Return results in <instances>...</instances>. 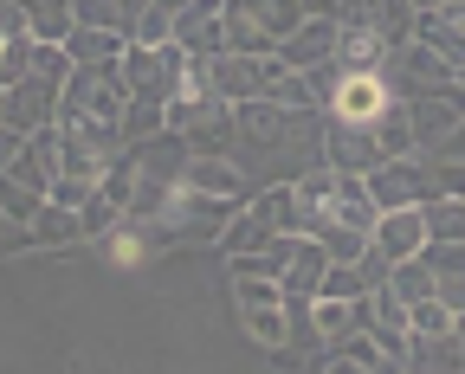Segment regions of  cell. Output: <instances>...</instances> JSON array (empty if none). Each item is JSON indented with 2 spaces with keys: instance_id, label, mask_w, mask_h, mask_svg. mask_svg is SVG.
Returning a JSON list of instances; mask_svg holds the SVG:
<instances>
[{
  "instance_id": "1",
  "label": "cell",
  "mask_w": 465,
  "mask_h": 374,
  "mask_svg": "<svg viewBox=\"0 0 465 374\" xmlns=\"http://www.w3.org/2000/svg\"><path fill=\"white\" fill-rule=\"evenodd\" d=\"M304 0H226V20H220V52H252V58H272L291 33L304 26Z\"/></svg>"
},
{
  "instance_id": "2",
  "label": "cell",
  "mask_w": 465,
  "mask_h": 374,
  "mask_svg": "<svg viewBox=\"0 0 465 374\" xmlns=\"http://www.w3.org/2000/svg\"><path fill=\"white\" fill-rule=\"evenodd\" d=\"M124 58L116 65H72L65 91H58V123H124Z\"/></svg>"
},
{
  "instance_id": "3",
  "label": "cell",
  "mask_w": 465,
  "mask_h": 374,
  "mask_svg": "<svg viewBox=\"0 0 465 374\" xmlns=\"http://www.w3.org/2000/svg\"><path fill=\"white\" fill-rule=\"evenodd\" d=\"M232 213H240V201H226V194H201V187H182V194L168 201V213L155 220V239H182V245H220Z\"/></svg>"
},
{
  "instance_id": "4",
  "label": "cell",
  "mask_w": 465,
  "mask_h": 374,
  "mask_svg": "<svg viewBox=\"0 0 465 374\" xmlns=\"http://www.w3.org/2000/svg\"><path fill=\"white\" fill-rule=\"evenodd\" d=\"M323 162L342 168V174H369L381 168V136H375V116L356 123V116H323Z\"/></svg>"
},
{
  "instance_id": "5",
  "label": "cell",
  "mask_w": 465,
  "mask_h": 374,
  "mask_svg": "<svg viewBox=\"0 0 465 374\" xmlns=\"http://www.w3.org/2000/svg\"><path fill=\"white\" fill-rule=\"evenodd\" d=\"M272 259H278L284 297H317V290H323V271H330L323 239H311V232H284V239H272Z\"/></svg>"
},
{
  "instance_id": "6",
  "label": "cell",
  "mask_w": 465,
  "mask_h": 374,
  "mask_svg": "<svg viewBox=\"0 0 465 374\" xmlns=\"http://www.w3.org/2000/svg\"><path fill=\"white\" fill-rule=\"evenodd\" d=\"M407 123H414V143H420V149H440V143L459 130V123H465V84L407 97Z\"/></svg>"
},
{
  "instance_id": "7",
  "label": "cell",
  "mask_w": 465,
  "mask_h": 374,
  "mask_svg": "<svg viewBox=\"0 0 465 374\" xmlns=\"http://www.w3.org/2000/svg\"><path fill=\"white\" fill-rule=\"evenodd\" d=\"M362 181H369V201H375L381 213H394V207H420V201H427V162H420V155L381 162V168H369Z\"/></svg>"
},
{
  "instance_id": "8",
  "label": "cell",
  "mask_w": 465,
  "mask_h": 374,
  "mask_svg": "<svg viewBox=\"0 0 465 374\" xmlns=\"http://www.w3.org/2000/svg\"><path fill=\"white\" fill-rule=\"evenodd\" d=\"M58 78H20V84H7V130H20V136H33V130H45V123H58Z\"/></svg>"
},
{
  "instance_id": "9",
  "label": "cell",
  "mask_w": 465,
  "mask_h": 374,
  "mask_svg": "<svg viewBox=\"0 0 465 374\" xmlns=\"http://www.w3.org/2000/svg\"><path fill=\"white\" fill-rule=\"evenodd\" d=\"M336 65H342V58H336ZM388 103H394V97H388L381 72H349V65H342V78H336L323 116H356V123H369V116H381Z\"/></svg>"
},
{
  "instance_id": "10",
  "label": "cell",
  "mask_w": 465,
  "mask_h": 374,
  "mask_svg": "<svg viewBox=\"0 0 465 374\" xmlns=\"http://www.w3.org/2000/svg\"><path fill=\"white\" fill-rule=\"evenodd\" d=\"M220 20H226V0H188V7H174V45L182 52H201V58H213L226 39H220Z\"/></svg>"
},
{
  "instance_id": "11",
  "label": "cell",
  "mask_w": 465,
  "mask_h": 374,
  "mask_svg": "<svg viewBox=\"0 0 465 374\" xmlns=\"http://www.w3.org/2000/svg\"><path fill=\"white\" fill-rule=\"evenodd\" d=\"M336 20H323V14H304V26L298 33H291L272 58H278V65H291V72H311V65H323V58H336Z\"/></svg>"
},
{
  "instance_id": "12",
  "label": "cell",
  "mask_w": 465,
  "mask_h": 374,
  "mask_svg": "<svg viewBox=\"0 0 465 374\" xmlns=\"http://www.w3.org/2000/svg\"><path fill=\"white\" fill-rule=\"evenodd\" d=\"M182 187H201V194H226V201H252V181H246V168L232 162V155H188V174H182Z\"/></svg>"
},
{
  "instance_id": "13",
  "label": "cell",
  "mask_w": 465,
  "mask_h": 374,
  "mask_svg": "<svg viewBox=\"0 0 465 374\" xmlns=\"http://www.w3.org/2000/svg\"><path fill=\"white\" fill-rule=\"evenodd\" d=\"M14 181H26L33 194H52V181H58V123H45V130H33L7 168Z\"/></svg>"
},
{
  "instance_id": "14",
  "label": "cell",
  "mask_w": 465,
  "mask_h": 374,
  "mask_svg": "<svg viewBox=\"0 0 465 374\" xmlns=\"http://www.w3.org/2000/svg\"><path fill=\"white\" fill-rule=\"evenodd\" d=\"M369 245H375V252H388L394 265H401V259H414L420 245H427V220H420V207H394V213H381L375 232H369Z\"/></svg>"
},
{
  "instance_id": "15",
  "label": "cell",
  "mask_w": 465,
  "mask_h": 374,
  "mask_svg": "<svg viewBox=\"0 0 465 374\" xmlns=\"http://www.w3.org/2000/svg\"><path fill=\"white\" fill-rule=\"evenodd\" d=\"M213 84H220L226 103H252L265 91V58H252V52H213Z\"/></svg>"
},
{
  "instance_id": "16",
  "label": "cell",
  "mask_w": 465,
  "mask_h": 374,
  "mask_svg": "<svg viewBox=\"0 0 465 374\" xmlns=\"http://www.w3.org/2000/svg\"><path fill=\"white\" fill-rule=\"evenodd\" d=\"M58 45H65V58H72V65H116L130 39H124V33H110V26H72Z\"/></svg>"
},
{
  "instance_id": "17",
  "label": "cell",
  "mask_w": 465,
  "mask_h": 374,
  "mask_svg": "<svg viewBox=\"0 0 465 374\" xmlns=\"http://www.w3.org/2000/svg\"><path fill=\"white\" fill-rule=\"evenodd\" d=\"M155 226H143V220H116L110 232H104V252H110V265H149V252H155Z\"/></svg>"
},
{
  "instance_id": "18",
  "label": "cell",
  "mask_w": 465,
  "mask_h": 374,
  "mask_svg": "<svg viewBox=\"0 0 465 374\" xmlns=\"http://www.w3.org/2000/svg\"><path fill=\"white\" fill-rule=\"evenodd\" d=\"M26 239L39 245V252H65V245H78V239H84V226H78V213H72V207H52V201H45V207L33 213Z\"/></svg>"
},
{
  "instance_id": "19",
  "label": "cell",
  "mask_w": 465,
  "mask_h": 374,
  "mask_svg": "<svg viewBox=\"0 0 465 374\" xmlns=\"http://www.w3.org/2000/svg\"><path fill=\"white\" fill-rule=\"evenodd\" d=\"M284 349H291V355H317V349H323L317 297H284Z\"/></svg>"
},
{
  "instance_id": "20",
  "label": "cell",
  "mask_w": 465,
  "mask_h": 374,
  "mask_svg": "<svg viewBox=\"0 0 465 374\" xmlns=\"http://www.w3.org/2000/svg\"><path fill=\"white\" fill-rule=\"evenodd\" d=\"M375 220H381V207L369 201V181H362V174H342V187H336V226L375 232Z\"/></svg>"
},
{
  "instance_id": "21",
  "label": "cell",
  "mask_w": 465,
  "mask_h": 374,
  "mask_svg": "<svg viewBox=\"0 0 465 374\" xmlns=\"http://www.w3.org/2000/svg\"><path fill=\"white\" fill-rule=\"evenodd\" d=\"M420 220H427V239L433 245H465V201L433 194V201H420Z\"/></svg>"
},
{
  "instance_id": "22",
  "label": "cell",
  "mask_w": 465,
  "mask_h": 374,
  "mask_svg": "<svg viewBox=\"0 0 465 374\" xmlns=\"http://www.w3.org/2000/svg\"><path fill=\"white\" fill-rule=\"evenodd\" d=\"M168 130V103L162 97H130L124 103V149L130 143H149V136H162Z\"/></svg>"
},
{
  "instance_id": "23",
  "label": "cell",
  "mask_w": 465,
  "mask_h": 374,
  "mask_svg": "<svg viewBox=\"0 0 465 374\" xmlns=\"http://www.w3.org/2000/svg\"><path fill=\"white\" fill-rule=\"evenodd\" d=\"M375 136H381V155H388V162H401V155H420V143H414V123H407V103H388V110L375 116Z\"/></svg>"
},
{
  "instance_id": "24",
  "label": "cell",
  "mask_w": 465,
  "mask_h": 374,
  "mask_svg": "<svg viewBox=\"0 0 465 374\" xmlns=\"http://www.w3.org/2000/svg\"><path fill=\"white\" fill-rule=\"evenodd\" d=\"M33 39H65L72 33V0H20Z\"/></svg>"
},
{
  "instance_id": "25",
  "label": "cell",
  "mask_w": 465,
  "mask_h": 374,
  "mask_svg": "<svg viewBox=\"0 0 465 374\" xmlns=\"http://www.w3.org/2000/svg\"><path fill=\"white\" fill-rule=\"evenodd\" d=\"M45 207V194H33L26 181H14V174H0V213H7V226H33V213Z\"/></svg>"
},
{
  "instance_id": "26",
  "label": "cell",
  "mask_w": 465,
  "mask_h": 374,
  "mask_svg": "<svg viewBox=\"0 0 465 374\" xmlns=\"http://www.w3.org/2000/svg\"><path fill=\"white\" fill-rule=\"evenodd\" d=\"M388 284H394V297H401V303L440 297V290H433V271H427V259H420V252H414V259H401V265L388 271Z\"/></svg>"
},
{
  "instance_id": "27",
  "label": "cell",
  "mask_w": 465,
  "mask_h": 374,
  "mask_svg": "<svg viewBox=\"0 0 465 374\" xmlns=\"http://www.w3.org/2000/svg\"><path fill=\"white\" fill-rule=\"evenodd\" d=\"M452 317L459 310H446V297H420L407 303V336H452Z\"/></svg>"
},
{
  "instance_id": "28",
  "label": "cell",
  "mask_w": 465,
  "mask_h": 374,
  "mask_svg": "<svg viewBox=\"0 0 465 374\" xmlns=\"http://www.w3.org/2000/svg\"><path fill=\"white\" fill-rule=\"evenodd\" d=\"M116 220H124V207H116V201L104 194V187H91V194H84V207H78V226H84V239H104Z\"/></svg>"
},
{
  "instance_id": "29",
  "label": "cell",
  "mask_w": 465,
  "mask_h": 374,
  "mask_svg": "<svg viewBox=\"0 0 465 374\" xmlns=\"http://www.w3.org/2000/svg\"><path fill=\"white\" fill-rule=\"evenodd\" d=\"M317 330H323V349H336L349 330H356V303H336V297H317Z\"/></svg>"
},
{
  "instance_id": "30",
  "label": "cell",
  "mask_w": 465,
  "mask_h": 374,
  "mask_svg": "<svg viewBox=\"0 0 465 374\" xmlns=\"http://www.w3.org/2000/svg\"><path fill=\"white\" fill-rule=\"evenodd\" d=\"M72 26H110V33H124V0H72Z\"/></svg>"
},
{
  "instance_id": "31",
  "label": "cell",
  "mask_w": 465,
  "mask_h": 374,
  "mask_svg": "<svg viewBox=\"0 0 465 374\" xmlns=\"http://www.w3.org/2000/svg\"><path fill=\"white\" fill-rule=\"evenodd\" d=\"M232 297H240V310H272V303H284V284L278 278H232Z\"/></svg>"
},
{
  "instance_id": "32",
  "label": "cell",
  "mask_w": 465,
  "mask_h": 374,
  "mask_svg": "<svg viewBox=\"0 0 465 374\" xmlns=\"http://www.w3.org/2000/svg\"><path fill=\"white\" fill-rule=\"evenodd\" d=\"M246 336L265 342V349H284V303H272V310H246Z\"/></svg>"
},
{
  "instance_id": "33",
  "label": "cell",
  "mask_w": 465,
  "mask_h": 374,
  "mask_svg": "<svg viewBox=\"0 0 465 374\" xmlns=\"http://www.w3.org/2000/svg\"><path fill=\"white\" fill-rule=\"evenodd\" d=\"M168 33H174V14H168V7H149L130 39H136V45H168Z\"/></svg>"
},
{
  "instance_id": "34",
  "label": "cell",
  "mask_w": 465,
  "mask_h": 374,
  "mask_svg": "<svg viewBox=\"0 0 465 374\" xmlns=\"http://www.w3.org/2000/svg\"><path fill=\"white\" fill-rule=\"evenodd\" d=\"M0 39H33V26H26V7H20V0H0Z\"/></svg>"
},
{
  "instance_id": "35",
  "label": "cell",
  "mask_w": 465,
  "mask_h": 374,
  "mask_svg": "<svg viewBox=\"0 0 465 374\" xmlns=\"http://www.w3.org/2000/svg\"><path fill=\"white\" fill-rule=\"evenodd\" d=\"M20 143H26V136H20V130H7V123H0V174H7V168H14V155H20Z\"/></svg>"
},
{
  "instance_id": "36",
  "label": "cell",
  "mask_w": 465,
  "mask_h": 374,
  "mask_svg": "<svg viewBox=\"0 0 465 374\" xmlns=\"http://www.w3.org/2000/svg\"><path fill=\"white\" fill-rule=\"evenodd\" d=\"M330 374H381V368H369V361H356V355H336Z\"/></svg>"
},
{
  "instance_id": "37",
  "label": "cell",
  "mask_w": 465,
  "mask_h": 374,
  "mask_svg": "<svg viewBox=\"0 0 465 374\" xmlns=\"http://www.w3.org/2000/svg\"><path fill=\"white\" fill-rule=\"evenodd\" d=\"M440 155H446V162H465V123H459V130L440 143Z\"/></svg>"
},
{
  "instance_id": "38",
  "label": "cell",
  "mask_w": 465,
  "mask_h": 374,
  "mask_svg": "<svg viewBox=\"0 0 465 374\" xmlns=\"http://www.w3.org/2000/svg\"><path fill=\"white\" fill-rule=\"evenodd\" d=\"M155 7V0H124V33H136V20Z\"/></svg>"
},
{
  "instance_id": "39",
  "label": "cell",
  "mask_w": 465,
  "mask_h": 374,
  "mask_svg": "<svg viewBox=\"0 0 465 374\" xmlns=\"http://www.w3.org/2000/svg\"><path fill=\"white\" fill-rule=\"evenodd\" d=\"M433 7H440V0H414V14H433Z\"/></svg>"
},
{
  "instance_id": "40",
  "label": "cell",
  "mask_w": 465,
  "mask_h": 374,
  "mask_svg": "<svg viewBox=\"0 0 465 374\" xmlns=\"http://www.w3.org/2000/svg\"><path fill=\"white\" fill-rule=\"evenodd\" d=\"M0 123H7V91H0Z\"/></svg>"
},
{
  "instance_id": "41",
  "label": "cell",
  "mask_w": 465,
  "mask_h": 374,
  "mask_svg": "<svg viewBox=\"0 0 465 374\" xmlns=\"http://www.w3.org/2000/svg\"><path fill=\"white\" fill-rule=\"evenodd\" d=\"M0 58H7V39H0Z\"/></svg>"
},
{
  "instance_id": "42",
  "label": "cell",
  "mask_w": 465,
  "mask_h": 374,
  "mask_svg": "<svg viewBox=\"0 0 465 374\" xmlns=\"http://www.w3.org/2000/svg\"><path fill=\"white\" fill-rule=\"evenodd\" d=\"M0 232H7V213H0Z\"/></svg>"
},
{
  "instance_id": "43",
  "label": "cell",
  "mask_w": 465,
  "mask_h": 374,
  "mask_svg": "<svg viewBox=\"0 0 465 374\" xmlns=\"http://www.w3.org/2000/svg\"><path fill=\"white\" fill-rule=\"evenodd\" d=\"M401 374H407V368H401Z\"/></svg>"
}]
</instances>
